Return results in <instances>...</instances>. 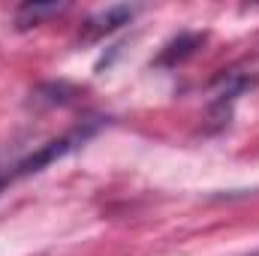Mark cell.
Returning <instances> with one entry per match:
<instances>
[{
  "label": "cell",
  "mask_w": 259,
  "mask_h": 256,
  "mask_svg": "<svg viewBox=\"0 0 259 256\" xmlns=\"http://www.w3.org/2000/svg\"><path fill=\"white\" fill-rule=\"evenodd\" d=\"M94 130H97V124H84V127L69 130V133H64V136H58V139H52V142L39 145V148H36L33 154H27L24 160H18V163H12V166L0 169V193L6 190L9 184H15V181L27 178V175L42 172L49 163H55V160L66 157V154H69V151H75L78 145H84V142L94 136Z\"/></svg>",
  "instance_id": "6da1fadb"
},
{
  "label": "cell",
  "mask_w": 259,
  "mask_h": 256,
  "mask_svg": "<svg viewBox=\"0 0 259 256\" xmlns=\"http://www.w3.org/2000/svg\"><path fill=\"white\" fill-rule=\"evenodd\" d=\"M136 12H139V6H109V9H103L100 15H94V18L84 21V39L106 36V33L118 30L121 24H130Z\"/></svg>",
  "instance_id": "7a4b0ae2"
},
{
  "label": "cell",
  "mask_w": 259,
  "mask_h": 256,
  "mask_svg": "<svg viewBox=\"0 0 259 256\" xmlns=\"http://www.w3.org/2000/svg\"><path fill=\"white\" fill-rule=\"evenodd\" d=\"M66 12V3H24V6H18V12H15V24L21 27V30H27V27H36V24H42L46 18H55V15H61Z\"/></svg>",
  "instance_id": "3957f363"
},
{
  "label": "cell",
  "mask_w": 259,
  "mask_h": 256,
  "mask_svg": "<svg viewBox=\"0 0 259 256\" xmlns=\"http://www.w3.org/2000/svg\"><path fill=\"white\" fill-rule=\"evenodd\" d=\"M202 39H205V36H199V33H181L178 39H172V42L166 46V52L160 55L157 64H181L184 58H190L196 49L202 46Z\"/></svg>",
  "instance_id": "277c9868"
},
{
  "label": "cell",
  "mask_w": 259,
  "mask_h": 256,
  "mask_svg": "<svg viewBox=\"0 0 259 256\" xmlns=\"http://www.w3.org/2000/svg\"><path fill=\"white\" fill-rule=\"evenodd\" d=\"M244 256H259V250H253V253H244Z\"/></svg>",
  "instance_id": "5b68a950"
}]
</instances>
